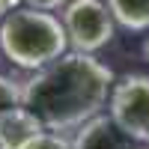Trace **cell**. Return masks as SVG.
Returning <instances> with one entry per match:
<instances>
[{
  "label": "cell",
  "mask_w": 149,
  "mask_h": 149,
  "mask_svg": "<svg viewBox=\"0 0 149 149\" xmlns=\"http://www.w3.org/2000/svg\"><path fill=\"white\" fill-rule=\"evenodd\" d=\"M113 90V72L93 54H63L21 86V107L51 131L81 128L98 116Z\"/></svg>",
  "instance_id": "cell-1"
},
{
  "label": "cell",
  "mask_w": 149,
  "mask_h": 149,
  "mask_svg": "<svg viewBox=\"0 0 149 149\" xmlns=\"http://www.w3.org/2000/svg\"><path fill=\"white\" fill-rule=\"evenodd\" d=\"M0 48L15 66L39 72L66 54L69 36L57 15L18 6L0 21Z\"/></svg>",
  "instance_id": "cell-2"
},
{
  "label": "cell",
  "mask_w": 149,
  "mask_h": 149,
  "mask_svg": "<svg viewBox=\"0 0 149 149\" xmlns=\"http://www.w3.org/2000/svg\"><path fill=\"white\" fill-rule=\"evenodd\" d=\"M63 27L78 54H93L113 39V15L102 0H72L63 6Z\"/></svg>",
  "instance_id": "cell-3"
},
{
  "label": "cell",
  "mask_w": 149,
  "mask_h": 149,
  "mask_svg": "<svg viewBox=\"0 0 149 149\" xmlns=\"http://www.w3.org/2000/svg\"><path fill=\"white\" fill-rule=\"evenodd\" d=\"M107 116L137 143H149V78L146 74H125L113 84Z\"/></svg>",
  "instance_id": "cell-4"
},
{
  "label": "cell",
  "mask_w": 149,
  "mask_h": 149,
  "mask_svg": "<svg viewBox=\"0 0 149 149\" xmlns=\"http://www.w3.org/2000/svg\"><path fill=\"white\" fill-rule=\"evenodd\" d=\"M72 149H143V143L128 137L110 116H93L74 134Z\"/></svg>",
  "instance_id": "cell-5"
},
{
  "label": "cell",
  "mask_w": 149,
  "mask_h": 149,
  "mask_svg": "<svg viewBox=\"0 0 149 149\" xmlns=\"http://www.w3.org/2000/svg\"><path fill=\"white\" fill-rule=\"evenodd\" d=\"M45 134H48L45 125L27 107L0 116V149H33Z\"/></svg>",
  "instance_id": "cell-6"
},
{
  "label": "cell",
  "mask_w": 149,
  "mask_h": 149,
  "mask_svg": "<svg viewBox=\"0 0 149 149\" xmlns=\"http://www.w3.org/2000/svg\"><path fill=\"white\" fill-rule=\"evenodd\" d=\"M107 9L113 21H119L128 30L149 27V0H107Z\"/></svg>",
  "instance_id": "cell-7"
},
{
  "label": "cell",
  "mask_w": 149,
  "mask_h": 149,
  "mask_svg": "<svg viewBox=\"0 0 149 149\" xmlns=\"http://www.w3.org/2000/svg\"><path fill=\"white\" fill-rule=\"evenodd\" d=\"M18 107H21V86H18V81L0 74V116L12 113V110H18Z\"/></svg>",
  "instance_id": "cell-8"
},
{
  "label": "cell",
  "mask_w": 149,
  "mask_h": 149,
  "mask_svg": "<svg viewBox=\"0 0 149 149\" xmlns=\"http://www.w3.org/2000/svg\"><path fill=\"white\" fill-rule=\"evenodd\" d=\"M33 149H72V143H66L60 134H51V131H48V134H45V137L36 143Z\"/></svg>",
  "instance_id": "cell-9"
},
{
  "label": "cell",
  "mask_w": 149,
  "mask_h": 149,
  "mask_svg": "<svg viewBox=\"0 0 149 149\" xmlns=\"http://www.w3.org/2000/svg\"><path fill=\"white\" fill-rule=\"evenodd\" d=\"M24 6H30V9H42V12H51V9H60V6H66L69 0H21Z\"/></svg>",
  "instance_id": "cell-10"
},
{
  "label": "cell",
  "mask_w": 149,
  "mask_h": 149,
  "mask_svg": "<svg viewBox=\"0 0 149 149\" xmlns=\"http://www.w3.org/2000/svg\"><path fill=\"white\" fill-rule=\"evenodd\" d=\"M18 3H21V0H0V21H3L12 9H18Z\"/></svg>",
  "instance_id": "cell-11"
},
{
  "label": "cell",
  "mask_w": 149,
  "mask_h": 149,
  "mask_svg": "<svg viewBox=\"0 0 149 149\" xmlns=\"http://www.w3.org/2000/svg\"><path fill=\"white\" fill-rule=\"evenodd\" d=\"M146 60H149V39H146Z\"/></svg>",
  "instance_id": "cell-12"
}]
</instances>
